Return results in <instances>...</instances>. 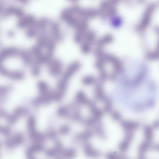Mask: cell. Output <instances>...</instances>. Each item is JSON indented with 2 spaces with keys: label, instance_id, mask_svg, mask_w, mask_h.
<instances>
[{
  "label": "cell",
  "instance_id": "4fadbf2b",
  "mask_svg": "<svg viewBox=\"0 0 159 159\" xmlns=\"http://www.w3.org/2000/svg\"><path fill=\"white\" fill-rule=\"evenodd\" d=\"M41 65L35 61L31 66V72L34 76L37 77L41 73Z\"/></svg>",
  "mask_w": 159,
  "mask_h": 159
},
{
  "label": "cell",
  "instance_id": "3957f363",
  "mask_svg": "<svg viewBox=\"0 0 159 159\" xmlns=\"http://www.w3.org/2000/svg\"><path fill=\"white\" fill-rule=\"evenodd\" d=\"M62 20L69 25L75 27L81 19L72 12L70 8H66L62 11L60 15Z\"/></svg>",
  "mask_w": 159,
  "mask_h": 159
},
{
  "label": "cell",
  "instance_id": "ba28073f",
  "mask_svg": "<svg viewBox=\"0 0 159 159\" xmlns=\"http://www.w3.org/2000/svg\"><path fill=\"white\" fill-rule=\"evenodd\" d=\"M51 22L48 18H42L37 20L35 24L33 26L36 28L39 33L47 29V28L49 26Z\"/></svg>",
  "mask_w": 159,
  "mask_h": 159
},
{
  "label": "cell",
  "instance_id": "5b68a950",
  "mask_svg": "<svg viewBox=\"0 0 159 159\" xmlns=\"http://www.w3.org/2000/svg\"><path fill=\"white\" fill-rule=\"evenodd\" d=\"M49 27V33L51 38L55 42H61L64 37L61 32L60 25L58 23L51 22Z\"/></svg>",
  "mask_w": 159,
  "mask_h": 159
},
{
  "label": "cell",
  "instance_id": "8992f818",
  "mask_svg": "<svg viewBox=\"0 0 159 159\" xmlns=\"http://www.w3.org/2000/svg\"><path fill=\"white\" fill-rule=\"evenodd\" d=\"M47 64L49 72L51 75L56 77L60 74L63 67V65L60 60L52 58Z\"/></svg>",
  "mask_w": 159,
  "mask_h": 159
},
{
  "label": "cell",
  "instance_id": "9c48e42d",
  "mask_svg": "<svg viewBox=\"0 0 159 159\" xmlns=\"http://www.w3.org/2000/svg\"><path fill=\"white\" fill-rule=\"evenodd\" d=\"M76 99L78 103L89 107L93 103L87 98L86 95L82 91L78 92L77 94Z\"/></svg>",
  "mask_w": 159,
  "mask_h": 159
},
{
  "label": "cell",
  "instance_id": "52a82bcc",
  "mask_svg": "<svg viewBox=\"0 0 159 159\" xmlns=\"http://www.w3.org/2000/svg\"><path fill=\"white\" fill-rule=\"evenodd\" d=\"M154 8V5H151L147 8L139 26L140 29H143L149 24Z\"/></svg>",
  "mask_w": 159,
  "mask_h": 159
},
{
  "label": "cell",
  "instance_id": "5bb4252c",
  "mask_svg": "<svg viewBox=\"0 0 159 159\" xmlns=\"http://www.w3.org/2000/svg\"><path fill=\"white\" fill-rule=\"evenodd\" d=\"M86 42H82L81 46V52L84 54H89L91 50V45Z\"/></svg>",
  "mask_w": 159,
  "mask_h": 159
},
{
  "label": "cell",
  "instance_id": "7c38bea8",
  "mask_svg": "<svg viewBox=\"0 0 159 159\" xmlns=\"http://www.w3.org/2000/svg\"><path fill=\"white\" fill-rule=\"evenodd\" d=\"M95 37V32L92 31H87L85 33L84 40L86 42L92 44L94 42Z\"/></svg>",
  "mask_w": 159,
  "mask_h": 159
},
{
  "label": "cell",
  "instance_id": "30bf717a",
  "mask_svg": "<svg viewBox=\"0 0 159 159\" xmlns=\"http://www.w3.org/2000/svg\"><path fill=\"white\" fill-rule=\"evenodd\" d=\"M88 27V23L86 19H81L74 27L76 32H86Z\"/></svg>",
  "mask_w": 159,
  "mask_h": 159
},
{
  "label": "cell",
  "instance_id": "277c9868",
  "mask_svg": "<svg viewBox=\"0 0 159 159\" xmlns=\"http://www.w3.org/2000/svg\"><path fill=\"white\" fill-rule=\"evenodd\" d=\"M81 64L78 61L72 62L68 66L61 78V80L68 83L72 76L80 69Z\"/></svg>",
  "mask_w": 159,
  "mask_h": 159
},
{
  "label": "cell",
  "instance_id": "7a4b0ae2",
  "mask_svg": "<svg viewBox=\"0 0 159 159\" xmlns=\"http://www.w3.org/2000/svg\"><path fill=\"white\" fill-rule=\"evenodd\" d=\"M70 8L74 14L81 19L93 18L97 14V12L94 9L82 8L77 5H73Z\"/></svg>",
  "mask_w": 159,
  "mask_h": 159
},
{
  "label": "cell",
  "instance_id": "6da1fadb",
  "mask_svg": "<svg viewBox=\"0 0 159 159\" xmlns=\"http://www.w3.org/2000/svg\"><path fill=\"white\" fill-rule=\"evenodd\" d=\"M35 58L30 50L9 47L0 49V74L14 80L24 76V67L32 65Z\"/></svg>",
  "mask_w": 159,
  "mask_h": 159
},
{
  "label": "cell",
  "instance_id": "2e32d148",
  "mask_svg": "<svg viewBox=\"0 0 159 159\" xmlns=\"http://www.w3.org/2000/svg\"><path fill=\"white\" fill-rule=\"evenodd\" d=\"M95 81V78L91 76L85 77L82 79V83L85 85H91Z\"/></svg>",
  "mask_w": 159,
  "mask_h": 159
},
{
  "label": "cell",
  "instance_id": "8fae6325",
  "mask_svg": "<svg viewBox=\"0 0 159 159\" xmlns=\"http://www.w3.org/2000/svg\"><path fill=\"white\" fill-rule=\"evenodd\" d=\"M70 113V110L69 107L62 106L60 107L57 111L58 115L62 117H69Z\"/></svg>",
  "mask_w": 159,
  "mask_h": 159
},
{
  "label": "cell",
  "instance_id": "9a60e30c",
  "mask_svg": "<svg viewBox=\"0 0 159 159\" xmlns=\"http://www.w3.org/2000/svg\"><path fill=\"white\" fill-rule=\"evenodd\" d=\"M86 32H76L74 37V42L77 44L82 43L84 41Z\"/></svg>",
  "mask_w": 159,
  "mask_h": 159
}]
</instances>
